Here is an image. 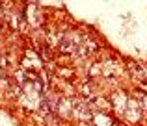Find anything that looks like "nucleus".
Masks as SVG:
<instances>
[{"label": "nucleus", "mask_w": 147, "mask_h": 126, "mask_svg": "<svg viewBox=\"0 0 147 126\" xmlns=\"http://www.w3.org/2000/svg\"><path fill=\"white\" fill-rule=\"evenodd\" d=\"M144 104H145V108H147V97L144 98Z\"/></svg>", "instance_id": "f257e3e1"}]
</instances>
